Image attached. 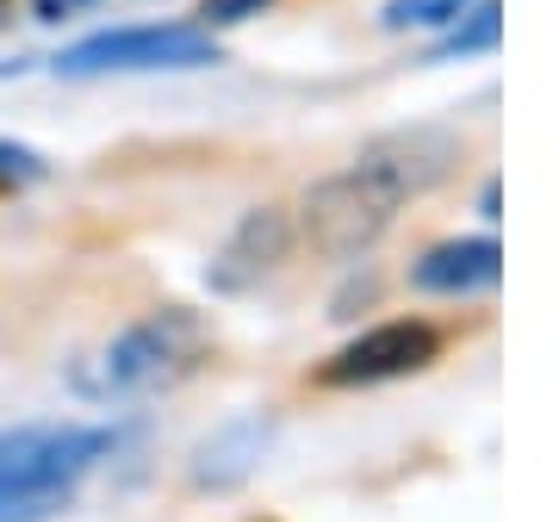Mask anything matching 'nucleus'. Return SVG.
<instances>
[{
	"instance_id": "obj_1",
	"label": "nucleus",
	"mask_w": 559,
	"mask_h": 522,
	"mask_svg": "<svg viewBox=\"0 0 559 522\" xmlns=\"http://www.w3.org/2000/svg\"><path fill=\"white\" fill-rule=\"evenodd\" d=\"M460 162V143L448 131L411 124V131H385L360 150L342 175H323L299 200V237L311 242V256L323 261H355L392 230L411 200H423L429 187Z\"/></svg>"
},
{
	"instance_id": "obj_2",
	"label": "nucleus",
	"mask_w": 559,
	"mask_h": 522,
	"mask_svg": "<svg viewBox=\"0 0 559 522\" xmlns=\"http://www.w3.org/2000/svg\"><path fill=\"white\" fill-rule=\"evenodd\" d=\"M112 429L25 423L0 429V522H44L75 498V485L112 454Z\"/></svg>"
},
{
	"instance_id": "obj_3",
	"label": "nucleus",
	"mask_w": 559,
	"mask_h": 522,
	"mask_svg": "<svg viewBox=\"0 0 559 522\" xmlns=\"http://www.w3.org/2000/svg\"><path fill=\"white\" fill-rule=\"evenodd\" d=\"M205 348H212V330H205L200 311L168 305V311H150L131 330H119L106 348H94L75 367V392L94 404L143 399V392H162V385L187 380L205 361Z\"/></svg>"
},
{
	"instance_id": "obj_4",
	"label": "nucleus",
	"mask_w": 559,
	"mask_h": 522,
	"mask_svg": "<svg viewBox=\"0 0 559 522\" xmlns=\"http://www.w3.org/2000/svg\"><path fill=\"white\" fill-rule=\"evenodd\" d=\"M218 62V38L200 25H124V32H100L81 38L75 50H62V75H150V69H205Z\"/></svg>"
},
{
	"instance_id": "obj_5",
	"label": "nucleus",
	"mask_w": 559,
	"mask_h": 522,
	"mask_svg": "<svg viewBox=\"0 0 559 522\" xmlns=\"http://www.w3.org/2000/svg\"><path fill=\"white\" fill-rule=\"evenodd\" d=\"M441 355V336L417 318H392L373 323L367 336H355L348 348H336L330 361L318 367V385H385V380H411Z\"/></svg>"
},
{
	"instance_id": "obj_6",
	"label": "nucleus",
	"mask_w": 559,
	"mask_h": 522,
	"mask_svg": "<svg viewBox=\"0 0 559 522\" xmlns=\"http://www.w3.org/2000/svg\"><path fill=\"white\" fill-rule=\"evenodd\" d=\"M293 237H299L293 212H280V205H255V212L224 237L218 261H212V286H218V293H249V286H261L280 261L293 256Z\"/></svg>"
},
{
	"instance_id": "obj_7",
	"label": "nucleus",
	"mask_w": 559,
	"mask_h": 522,
	"mask_svg": "<svg viewBox=\"0 0 559 522\" xmlns=\"http://www.w3.org/2000/svg\"><path fill=\"white\" fill-rule=\"evenodd\" d=\"M498 274H503L498 242L491 237H454V242H436V249L411 268V286H417V293H436V299H466V293L498 286Z\"/></svg>"
},
{
	"instance_id": "obj_8",
	"label": "nucleus",
	"mask_w": 559,
	"mask_h": 522,
	"mask_svg": "<svg viewBox=\"0 0 559 522\" xmlns=\"http://www.w3.org/2000/svg\"><path fill=\"white\" fill-rule=\"evenodd\" d=\"M498 44V0H473L454 25H448V44H441L436 57H473V50H491Z\"/></svg>"
},
{
	"instance_id": "obj_9",
	"label": "nucleus",
	"mask_w": 559,
	"mask_h": 522,
	"mask_svg": "<svg viewBox=\"0 0 559 522\" xmlns=\"http://www.w3.org/2000/svg\"><path fill=\"white\" fill-rule=\"evenodd\" d=\"M473 0H392L385 7V25H417V32H441V25H454Z\"/></svg>"
},
{
	"instance_id": "obj_10",
	"label": "nucleus",
	"mask_w": 559,
	"mask_h": 522,
	"mask_svg": "<svg viewBox=\"0 0 559 522\" xmlns=\"http://www.w3.org/2000/svg\"><path fill=\"white\" fill-rule=\"evenodd\" d=\"M0 175H7V181H32V175H44L38 150H25V143H0Z\"/></svg>"
},
{
	"instance_id": "obj_11",
	"label": "nucleus",
	"mask_w": 559,
	"mask_h": 522,
	"mask_svg": "<svg viewBox=\"0 0 559 522\" xmlns=\"http://www.w3.org/2000/svg\"><path fill=\"white\" fill-rule=\"evenodd\" d=\"M267 0H205V20H249Z\"/></svg>"
},
{
	"instance_id": "obj_12",
	"label": "nucleus",
	"mask_w": 559,
	"mask_h": 522,
	"mask_svg": "<svg viewBox=\"0 0 559 522\" xmlns=\"http://www.w3.org/2000/svg\"><path fill=\"white\" fill-rule=\"evenodd\" d=\"M38 7V20H75V13H87L94 0H32Z\"/></svg>"
}]
</instances>
